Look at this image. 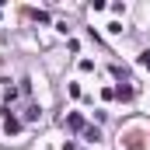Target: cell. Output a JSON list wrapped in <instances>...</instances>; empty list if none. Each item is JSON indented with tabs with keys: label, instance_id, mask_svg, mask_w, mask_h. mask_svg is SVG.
<instances>
[{
	"label": "cell",
	"instance_id": "6da1fadb",
	"mask_svg": "<svg viewBox=\"0 0 150 150\" xmlns=\"http://www.w3.org/2000/svg\"><path fill=\"white\" fill-rule=\"evenodd\" d=\"M67 122H70V129H80V126H84V119H80V115H70Z\"/></svg>",
	"mask_w": 150,
	"mask_h": 150
},
{
	"label": "cell",
	"instance_id": "7a4b0ae2",
	"mask_svg": "<svg viewBox=\"0 0 150 150\" xmlns=\"http://www.w3.org/2000/svg\"><path fill=\"white\" fill-rule=\"evenodd\" d=\"M143 67H150V52H147V56H143Z\"/></svg>",
	"mask_w": 150,
	"mask_h": 150
}]
</instances>
